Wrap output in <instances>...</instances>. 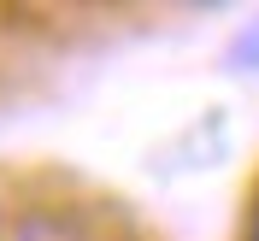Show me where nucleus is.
<instances>
[{
	"label": "nucleus",
	"mask_w": 259,
	"mask_h": 241,
	"mask_svg": "<svg viewBox=\"0 0 259 241\" xmlns=\"http://www.w3.org/2000/svg\"><path fill=\"white\" fill-rule=\"evenodd\" d=\"M230 65H236V71H259V24L236 35V47H230Z\"/></svg>",
	"instance_id": "obj_1"
}]
</instances>
